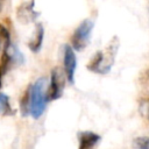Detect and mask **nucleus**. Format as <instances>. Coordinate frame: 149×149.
I'll use <instances>...</instances> for the list:
<instances>
[{
    "mask_svg": "<svg viewBox=\"0 0 149 149\" xmlns=\"http://www.w3.org/2000/svg\"><path fill=\"white\" fill-rule=\"evenodd\" d=\"M0 38H1V41H3L5 48L8 47L9 44H12L10 43V34H9L8 29L6 27H3L2 24H0Z\"/></svg>",
    "mask_w": 149,
    "mask_h": 149,
    "instance_id": "nucleus-13",
    "label": "nucleus"
},
{
    "mask_svg": "<svg viewBox=\"0 0 149 149\" xmlns=\"http://www.w3.org/2000/svg\"><path fill=\"white\" fill-rule=\"evenodd\" d=\"M141 109L143 111V112H142V114H143L147 119H149V102H148V101H146V102H143V104H142Z\"/></svg>",
    "mask_w": 149,
    "mask_h": 149,
    "instance_id": "nucleus-14",
    "label": "nucleus"
},
{
    "mask_svg": "<svg viewBox=\"0 0 149 149\" xmlns=\"http://www.w3.org/2000/svg\"><path fill=\"white\" fill-rule=\"evenodd\" d=\"M134 149H149V136L135 137L132 142Z\"/></svg>",
    "mask_w": 149,
    "mask_h": 149,
    "instance_id": "nucleus-12",
    "label": "nucleus"
},
{
    "mask_svg": "<svg viewBox=\"0 0 149 149\" xmlns=\"http://www.w3.org/2000/svg\"><path fill=\"white\" fill-rule=\"evenodd\" d=\"M20 111L22 116H27L30 113V87H28L20 101Z\"/></svg>",
    "mask_w": 149,
    "mask_h": 149,
    "instance_id": "nucleus-9",
    "label": "nucleus"
},
{
    "mask_svg": "<svg viewBox=\"0 0 149 149\" xmlns=\"http://www.w3.org/2000/svg\"><path fill=\"white\" fill-rule=\"evenodd\" d=\"M45 78L37 79L33 86H30V114L34 119H38L45 109Z\"/></svg>",
    "mask_w": 149,
    "mask_h": 149,
    "instance_id": "nucleus-1",
    "label": "nucleus"
},
{
    "mask_svg": "<svg viewBox=\"0 0 149 149\" xmlns=\"http://www.w3.org/2000/svg\"><path fill=\"white\" fill-rule=\"evenodd\" d=\"M12 107L9 104V98L8 95L0 93V114L1 115H8L12 114Z\"/></svg>",
    "mask_w": 149,
    "mask_h": 149,
    "instance_id": "nucleus-11",
    "label": "nucleus"
},
{
    "mask_svg": "<svg viewBox=\"0 0 149 149\" xmlns=\"http://www.w3.org/2000/svg\"><path fill=\"white\" fill-rule=\"evenodd\" d=\"M100 141V135L93 132L79 133V149H91Z\"/></svg>",
    "mask_w": 149,
    "mask_h": 149,
    "instance_id": "nucleus-6",
    "label": "nucleus"
},
{
    "mask_svg": "<svg viewBox=\"0 0 149 149\" xmlns=\"http://www.w3.org/2000/svg\"><path fill=\"white\" fill-rule=\"evenodd\" d=\"M93 26L94 23L91 20H84L77 27V29L73 31V35L71 36V44H72L73 50L80 51L88 44Z\"/></svg>",
    "mask_w": 149,
    "mask_h": 149,
    "instance_id": "nucleus-3",
    "label": "nucleus"
},
{
    "mask_svg": "<svg viewBox=\"0 0 149 149\" xmlns=\"http://www.w3.org/2000/svg\"><path fill=\"white\" fill-rule=\"evenodd\" d=\"M87 69L90 71L97 72V73H107L111 70L105 62V55L102 51L95 52V55L91 58L90 63L87 64Z\"/></svg>",
    "mask_w": 149,
    "mask_h": 149,
    "instance_id": "nucleus-5",
    "label": "nucleus"
},
{
    "mask_svg": "<svg viewBox=\"0 0 149 149\" xmlns=\"http://www.w3.org/2000/svg\"><path fill=\"white\" fill-rule=\"evenodd\" d=\"M63 63H64V72L66 74L68 80L70 84L73 83V77H74V71L77 66V58L74 50L71 45L65 44L64 45V55H63Z\"/></svg>",
    "mask_w": 149,
    "mask_h": 149,
    "instance_id": "nucleus-4",
    "label": "nucleus"
},
{
    "mask_svg": "<svg viewBox=\"0 0 149 149\" xmlns=\"http://www.w3.org/2000/svg\"><path fill=\"white\" fill-rule=\"evenodd\" d=\"M2 1H3V0H0V3H1V2H2Z\"/></svg>",
    "mask_w": 149,
    "mask_h": 149,
    "instance_id": "nucleus-15",
    "label": "nucleus"
},
{
    "mask_svg": "<svg viewBox=\"0 0 149 149\" xmlns=\"http://www.w3.org/2000/svg\"><path fill=\"white\" fill-rule=\"evenodd\" d=\"M43 37H44V28L41 23H37L36 24V28H35V33H34V36L33 38L30 40L28 47L29 49L33 51V52H38L41 47H42V42H43Z\"/></svg>",
    "mask_w": 149,
    "mask_h": 149,
    "instance_id": "nucleus-7",
    "label": "nucleus"
},
{
    "mask_svg": "<svg viewBox=\"0 0 149 149\" xmlns=\"http://www.w3.org/2000/svg\"><path fill=\"white\" fill-rule=\"evenodd\" d=\"M0 45H1V38H0Z\"/></svg>",
    "mask_w": 149,
    "mask_h": 149,
    "instance_id": "nucleus-16",
    "label": "nucleus"
},
{
    "mask_svg": "<svg viewBox=\"0 0 149 149\" xmlns=\"http://www.w3.org/2000/svg\"><path fill=\"white\" fill-rule=\"evenodd\" d=\"M36 16L37 14L33 10V3L30 6H28V3H24L20 8H17V19L21 20L22 22L33 21Z\"/></svg>",
    "mask_w": 149,
    "mask_h": 149,
    "instance_id": "nucleus-8",
    "label": "nucleus"
},
{
    "mask_svg": "<svg viewBox=\"0 0 149 149\" xmlns=\"http://www.w3.org/2000/svg\"><path fill=\"white\" fill-rule=\"evenodd\" d=\"M10 64H12V59H10L9 55L7 54V51L3 50L2 57H1V63H0V88L2 86V78L6 74L8 68L10 66Z\"/></svg>",
    "mask_w": 149,
    "mask_h": 149,
    "instance_id": "nucleus-10",
    "label": "nucleus"
},
{
    "mask_svg": "<svg viewBox=\"0 0 149 149\" xmlns=\"http://www.w3.org/2000/svg\"><path fill=\"white\" fill-rule=\"evenodd\" d=\"M65 72L61 68H54L51 71V78H50V84L49 87L45 92V98L47 101L56 100L62 97L63 94V88L65 85Z\"/></svg>",
    "mask_w": 149,
    "mask_h": 149,
    "instance_id": "nucleus-2",
    "label": "nucleus"
}]
</instances>
